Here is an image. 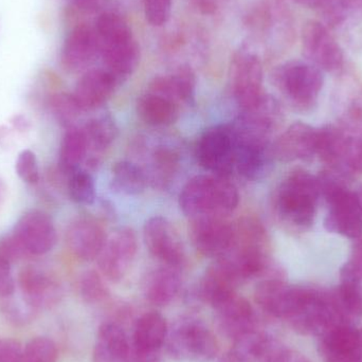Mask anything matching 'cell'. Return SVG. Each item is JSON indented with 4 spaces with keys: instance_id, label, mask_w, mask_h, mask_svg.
I'll return each mask as SVG.
<instances>
[{
    "instance_id": "cell-1",
    "label": "cell",
    "mask_w": 362,
    "mask_h": 362,
    "mask_svg": "<svg viewBox=\"0 0 362 362\" xmlns=\"http://www.w3.org/2000/svg\"><path fill=\"white\" fill-rule=\"evenodd\" d=\"M318 178L296 170L280 183L274 196V210L281 223L296 230L312 227L320 199Z\"/></svg>"
},
{
    "instance_id": "cell-2",
    "label": "cell",
    "mask_w": 362,
    "mask_h": 362,
    "mask_svg": "<svg viewBox=\"0 0 362 362\" xmlns=\"http://www.w3.org/2000/svg\"><path fill=\"white\" fill-rule=\"evenodd\" d=\"M240 195L228 177L200 175L183 187L180 196L181 210L189 218L218 217L226 218L238 206Z\"/></svg>"
},
{
    "instance_id": "cell-3",
    "label": "cell",
    "mask_w": 362,
    "mask_h": 362,
    "mask_svg": "<svg viewBox=\"0 0 362 362\" xmlns=\"http://www.w3.org/2000/svg\"><path fill=\"white\" fill-rule=\"evenodd\" d=\"M274 83L293 108L310 112L318 103L325 78L322 71L313 64L293 61L274 70Z\"/></svg>"
},
{
    "instance_id": "cell-4",
    "label": "cell",
    "mask_w": 362,
    "mask_h": 362,
    "mask_svg": "<svg viewBox=\"0 0 362 362\" xmlns=\"http://www.w3.org/2000/svg\"><path fill=\"white\" fill-rule=\"evenodd\" d=\"M167 350L175 361L206 362L216 356L218 344L202 321L185 318L178 321L168 335Z\"/></svg>"
},
{
    "instance_id": "cell-5",
    "label": "cell",
    "mask_w": 362,
    "mask_h": 362,
    "mask_svg": "<svg viewBox=\"0 0 362 362\" xmlns=\"http://www.w3.org/2000/svg\"><path fill=\"white\" fill-rule=\"evenodd\" d=\"M236 141L231 125H219L202 134L196 146V158L206 171L229 177L235 170Z\"/></svg>"
},
{
    "instance_id": "cell-6",
    "label": "cell",
    "mask_w": 362,
    "mask_h": 362,
    "mask_svg": "<svg viewBox=\"0 0 362 362\" xmlns=\"http://www.w3.org/2000/svg\"><path fill=\"white\" fill-rule=\"evenodd\" d=\"M308 287L287 284L282 278L264 279L255 288V302L265 314L288 321L299 310Z\"/></svg>"
},
{
    "instance_id": "cell-7",
    "label": "cell",
    "mask_w": 362,
    "mask_h": 362,
    "mask_svg": "<svg viewBox=\"0 0 362 362\" xmlns=\"http://www.w3.org/2000/svg\"><path fill=\"white\" fill-rule=\"evenodd\" d=\"M323 198L329 206L325 218L327 231L351 240L362 235V210L348 185L338 187Z\"/></svg>"
},
{
    "instance_id": "cell-8",
    "label": "cell",
    "mask_w": 362,
    "mask_h": 362,
    "mask_svg": "<svg viewBox=\"0 0 362 362\" xmlns=\"http://www.w3.org/2000/svg\"><path fill=\"white\" fill-rule=\"evenodd\" d=\"M23 255H42L52 250L57 234L52 219L45 212H25L15 223L12 233Z\"/></svg>"
},
{
    "instance_id": "cell-9",
    "label": "cell",
    "mask_w": 362,
    "mask_h": 362,
    "mask_svg": "<svg viewBox=\"0 0 362 362\" xmlns=\"http://www.w3.org/2000/svg\"><path fill=\"white\" fill-rule=\"evenodd\" d=\"M138 251V240L131 228H120L115 231L98 257V264L102 274L112 282L122 280Z\"/></svg>"
},
{
    "instance_id": "cell-10",
    "label": "cell",
    "mask_w": 362,
    "mask_h": 362,
    "mask_svg": "<svg viewBox=\"0 0 362 362\" xmlns=\"http://www.w3.org/2000/svg\"><path fill=\"white\" fill-rule=\"evenodd\" d=\"M302 44L304 55L321 71L337 72L344 67L342 49L319 21H310L304 25Z\"/></svg>"
},
{
    "instance_id": "cell-11",
    "label": "cell",
    "mask_w": 362,
    "mask_h": 362,
    "mask_svg": "<svg viewBox=\"0 0 362 362\" xmlns=\"http://www.w3.org/2000/svg\"><path fill=\"white\" fill-rule=\"evenodd\" d=\"M189 238L196 250L206 257L219 259L229 252L234 238V226L218 217L191 219Z\"/></svg>"
},
{
    "instance_id": "cell-12",
    "label": "cell",
    "mask_w": 362,
    "mask_h": 362,
    "mask_svg": "<svg viewBox=\"0 0 362 362\" xmlns=\"http://www.w3.org/2000/svg\"><path fill=\"white\" fill-rule=\"evenodd\" d=\"M232 90L242 110L252 107L264 95L263 67L257 55L240 52L232 63Z\"/></svg>"
},
{
    "instance_id": "cell-13",
    "label": "cell",
    "mask_w": 362,
    "mask_h": 362,
    "mask_svg": "<svg viewBox=\"0 0 362 362\" xmlns=\"http://www.w3.org/2000/svg\"><path fill=\"white\" fill-rule=\"evenodd\" d=\"M144 242L148 251L167 266L180 268L185 262V248L175 228L167 218L155 216L144 225Z\"/></svg>"
},
{
    "instance_id": "cell-14",
    "label": "cell",
    "mask_w": 362,
    "mask_h": 362,
    "mask_svg": "<svg viewBox=\"0 0 362 362\" xmlns=\"http://www.w3.org/2000/svg\"><path fill=\"white\" fill-rule=\"evenodd\" d=\"M318 129L304 122L291 124L272 144V154L282 163L310 160L317 156Z\"/></svg>"
},
{
    "instance_id": "cell-15",
    "label": "cell",
    "mask_w": 362,
    "mask_h": 362,
    "mask_svg": "<svg viewBox=\"0 0 362 362\" xmlns=\"http://www.w3.org/2000/svg\"><path fill=\"white\" fill-rule=\"evenodd\" d=\"M212 308L221 333L232 340L240 334L257 327V316L252 306L236 291L219 299Z\"/></svg>"
},
{
    "instance_id": "cell-16",
    "label": "cell",
    "mask_w": 362,
    "mask_h": 362,
    "mask_svg": "<svg viewBox=\"0 0 362 362\" xmlns=\"http://www.w3.org/2000/svg\"><path fill=\"white\" fill-rule=\"evenodd\" d=\"M234 136L236 171L247 180H261L269 172L272 159H274L270 140L245 137L235 132Z\"/></svg>"
},
{
    "instance_id": "cell-17",
    "label": "cell",
    "mask_w": 362,
    "mask_h": 362,
    "mask_svg": "<svg viewBox=\"0 0 362 362\" xmlns=\"http://www.w3.org/2000/svg\"><path fill=\"white\" fill-rule=\"evenodd\" d=\"M168 335L169 331L165 319L156 312L146 313L136 322L129 357L159 358Z\"/></svg>"
},
{
    "instance_id": "cell-18",
    "label": "cell",
    "mask_w": 362,
    "mask_h": 362,
    "mask_svg": "<svg viewBox=\"0 0 362 362\" xmlns=\"http://www.w3.org/2000/svg\"><path fill=\"white\" fill-rule=\"evenodd\" d=\"M66 242L74 257L83 261H93L101 253L106 236L103 228L97 221L80 218L68 228Z\"/></svg>"
},
{
    "instance_id": "cell-19",
    "label": "cell",
    "mask_w": 362,
    "mask_h": 362,
    "mask_svg": "<svg viewBox=\"0 0 362 362\" xmlns=\"http://www.w3.org/2000/svg\"><path fill=\"white\" fill-rule=\"evenodd\" d=\"M100 51L99 36L88 25L74 28L62 50V64L70 71L84 69Z\"/></svg>"
},
{
    "instance_id": "cell-20",
    "label": "cell",
    "mask_w": 362,
    "mask_h": 362,
    "mask_svg": "<svg viewBox=\"0 0 362 362\" xmlns=\"http://www.w3.org/2000/svg\"><path fill=\"white\" fill-rule=\"evenodd\" d=\"M19 286L31 308H50L61 297L59 283L38 268L27 267L21 270Z\"/></svg>"
},
{
    "instance_id": "cell-21",
    "label": "cell",
    "mask_w": 362,
    "mask_h": 362,
    "mask_svg": "<svg viewBox=\"0 0 362 362\" xmlns=\"http://www.w3.org/2000/svg\"><path fill=\"white\" fill-rule=\"evenodd\" d=\"M118 80L106 69L86 72L76 84L74 97L83 110L100 107L112 97Z\"/></svg>"
},
{
    "instance_id": "cell-22",
    "label": "cell",
    "mask_w": 362,
    "mask_h": 362,
    "mask_svg": "<svg viewBox=\"0 0 362 362\" xmlns=\"http://www.w3.org/2000/svg\"><path fill=\"white\" fill-rule=\"evenodd\" d=\"M321 353L325 361L362 354V329L350 323H338L321 335Z\"/></svg>"
},
{
    "instance_id": "cell-23",
    "label": "cell",
    "mask_w": 362,
    "mask_h": 362,
    "mask_svg": "<svg viewBox=\"0 0 362 362\" xmlns=\"http://www.w3.org/2000/svg\"><path fill=\"white\" fill-rule=\"evenodd\" d=\"M131 344L124 329L116 322L100 327L93 351V362H129Z\"/></svg>"
},
{
    "instance_id": "cell-24",
    "label": "cell",
    "mask_w": 362,
    "mask_h": 362,
    "mask_svg": "<svg viewBox=\"0 0 362 362\" xmlns=\"http://www.w3.org/2000/svg\"><path fill=\"white\" fill-rule=\"evenodd\" d=\"M100 51L107 67L106 70H108L118 82L131 76L139 65V46L134 37L100 44Z\"/></svg>"
},
{
    "instance_id": "cell-25",
    "label": "cell",
    "mask_w": 362,
    "mask_h": 362,
    "mask_svg": "<svg viewBox=\"0 0 362 362\" xmlns=\"http://www.w3.org/2000/svg\"><path fill=\"white\" fill-rule=\"evenodd\" d=\"M182 285L178 268L165 266L146 276L144 283V297L156 306H165L177 297Z\"/></svg>"
},
{
    "instance_id": "cell-26",
    "label": "cell",
    "mask_w": 362,
    "mask_h": 362,
    "mask_svg": "<svg viewBox=\"0 0 362 362\" xmlns=\"http://www.w3.org/2000/svg\"><path fill=\"white\" fill-rule=\"evenodd\" d=\"M196 80L194 72L187 66H182L169 76H158L151 83L150 93L167 98L170 101L189 102L195 93Z\"/></svg>"
},
{
    "instance_id": "cell-27",
    "label": "cell",
    "mask_w": 362,
    "mask_h": 362,
    "mask_svg": "<svg viewBox=\"0 0 362 362\" xmlns=\"http://www.w3.org/2000/svg\"><path fill=\"white\" fill-rule=\"evenodd\" d=\"M329 297L340 322L353 325V321L361 318V284L341 280L334 291H329Z\"/></svg>"
},
{
    "instance_id": "cell-28",
    "label": "cell",
    "mask_w": 362,
    "mask_h": 362,
    "mask_svg": "<svg viewBox=\"0 0 362 362\" xmlns=\"http://www.w3.org/2000/svg\"><path fill=\"white\" fill-rule=\"evenodd\" d=\"M137 110L144 122L154 127L172 124L178 118L177 104L153 93H148L140 98Z\"/></svg>"
},
{
    "instance_id": "cell-29",
    "label": "cell",
    "mask_w": 362,
    "mask_h": 362,
    "mask_svg": "<svg viewBox=\"0 0 362 362\" xmlns=\"http://www.w3.org/2000/svg\"><path fill=\"white\" fill-rule=\"evenodd\" d=\"M274 344L261 329H249L233 339L231 353L240 362H259Z\"/></svg>"
},
{
    "instance_id": "cell-30",
    "label": "cell",
    "mask_w": 362,
    "mask_h": 362,
    "mask_svg": "<svg viewBox=\"0 0 362 362\" xmlns=\"http://www.w3.org/2000/svg\"><path fill=\"white\" fill-rule=\"evenodd\" d=\"M88 142L84 129L69 127L62 140L59 167L65 173H74L88 152Z\"/></svg>"
},
{
    "instance_id": "cell-31",
    "label": "cell",
    "mask_w": 362,
    "mask_h": 362,
    "mask_svg": "<svg viewBox=\"0 0 362 362\" xmlns=\"http://www.w3.org/2000/svg\"><path fill=\"white\" fill-rule=\"evenodd\" d=\"M148 178L135 163L121 161L112 168V187L115 192L125 195H137L146 189Z\"/></svg>"
},
{
    "instance_id": "cell-32",
    "label": "cell",
    "mask_w": 362,
    "mask_h": 362,
    "mask_svg": "<svg viewBox=\"0 0 362 362\" xmlns=\"http://www.w3.org/2000/svg\"><path fill=\"white\" fill-rule=\"evenodd\" d=\"M336 170L346 176L362 175V132L356 134L346 133L338 156Z\"/></svg>"
},
{
    "instance_id": "cell-33",
    "label": "cell",
    "mask_w": 362,
    "mask_h": 362,
    "mask_svg": "<svg viewBox=\"0 0 362 362\" xmlns=\"http://www.w3.org/2000/svg\"><path fill=\"white\" fill-rule=\"evenodd\" d=\"M89 150L98 154L106 150L118 135V127L110 116L100 117L87 123L84 127Z\"/></svg>"
},
{
    "instance_id": "cell-34",
    "label": "cell",
    "mask_w": 362,
    "mask_h": 362,
    "mask_svg": "<svg viewBox=\"0 0 362 362\" xmlns=\"http://www.w3.org/2000/svg\"><path fill=\"white\" fill-rule=\"evenodd\" d=\"M180 165V157L174 151L160 148L154 153L151 170V180L159 187L171 182Z\"/></svg>"
},
{
    "instance_id": "cell-35",
    "label": "cell",
    "mask_w": 362,
    "mask_h": 362,
    "mask_svg": "<svg viewBox=\"0 0 362 362\" xmlns=\"http://www.w3.org/2000/svg\"><path fill=\"white\" fill-rule=\"evenodd\" d=\"M97 33L100 44L133 38L129 23L115 13H104L98 18Z\"/></svg>"
},
{
    "instance_id": "cell-36",
    "label": "cell",
    "mask_w": 362,
    "mask_h": 362,
    "mask_svg": "<svg viewBox=\"0 0 362 362\" xmlns=\"http://www.w3.org/2000/svg\"><path fill=\"white\" fill-rule=\"evenodd\" d=\"M68 191H69L70 197L76 204L88 206L95 202V181L88 172L76 170L74 173L70 174Z\"/></svg>"
},
{
    "instance_id": "cell-37",
    "label": "cell",
    "mask_w": 362,
    "mask_h": 362,
    "mask_svg": "<svg viewBox=\"0 0 362 362\" xmlns=\"http://www.w3.org/2000/svg\"><path fill=\"white\" fill-rule=\"evenodd\" d=\"M78 291L82 299L89 304L101 303L110 297V291L103 279L95 270H88L82 274Z\"/></svg>"
},
{
    "instance_id": "cell-38",
    "label": "cell",
    "mask_w": 362,
    "mask_h": 362,
    "mask_svg": "<svg viewBox=\"0 0 362 362\" xmlns=\"http://www.w3.org/2000/svg\"><path fill=\"white\" fill-rule=\"evenodd\" d=\"M57 349L52 340L37 337L30 340L23 352L21 362H57Z\"/></svg>"
},
{
    "instance_id": "cell-39",
    "label": "cell",
    "mask_w": 362,
    "mask_h": 362,
    "mask_svg": "<svg viewBox=\"0 0 362 362\" xmlns=\"http://www.w3.org/2000/svg\"><path fill=\"white\" fill-rule=\"evenodd\" d=\"M53 112L57 116V120L69 127H74L72 123L78 119L81 112L84 110L78 105L74 95H67V93H59L55 95L52 99Z\"/></svg>"
},
{
    "instance_id": "cell-40",
    "label": "cell",
    "mask_w": 362,
    "mask_h": 362,
    "mask_svg": "<svg viewBox=\"0 0 362 362\" xmlns=\"http://www.w3.org/2000/svg\"><path fill=\"white\" fill-rule=\"evenodd\" d=\"M351 249L350 259L340 270L342 281L362 283V235L355 238Z\"/></svg>"
},
{
    "instance_id": "cell-41",
    "label": "cell",
    "mask_w": 362,
    "mask_h": 362,
    "mask_svg": "<svg viewBox=\"0 0 362 362\" xmlns=\"http://www.w3.org/2000/svg\"><path fill=\"white\" fill-rule=\"evenodd\" d=\"M16 173L21 180L29 185L40 181V168L36 155L32 151L25 150L18 155L16 160Z\"/></svg>"
},
{
    "instance_id": "cell-42",
    "label": "cell",
    "mask_w": 362,
    "mask_h": 362,
    "mask_svg": "<svg viewBox=\"0 0 362 362\" xmlns=\"http://www.w3.org/2000/svg\"><path fill=\"white\" fill-rule=\"evenodd\" d=\"M144 12L151 25L160 27L171 16L172 0H144Z\"/></svg>"
},
{
    "instance_id": "cell-43",
    "label": "cell",
    "mask_w": 362,
    "mask_h": 362,
    "mask_svg": "<svg viewBox=\"0 0 362 362\" xmlns=\"http://www.w3.org/2000/svg\"><path fill=\"white\" fill-rule=\"evenodd\" d=\"M259 362H310V361L302 353L283 348L274 341L272 348Z\"/></svg>"
},
{
    "instance_id": "cell-44",
    "label": "cell",
    "mask_w": 362,
    "mask_h": 362,
    "mask_svg": "<svg viewBox=\"0 0 362 362\" xmlns=\"http://www.w3.org/2000/svg\"><path fill=\"white\" fill-rule=\"evenodd\" d=\"M10 261L0 257V297H10L14 293L15 281Z\"/></svg>"
},
{
    "instance_id": "cell-45",
    "label": "cell",
    "mask_w": 362,
    "mask_h": 362,
    "mask_svg": "<svg viewBox=\"0 0 362 362\" xmlns=\"http://www.w3.org/2000/svg\"><path fill=\"white\" fill-rule=\"evenodd\" d=\"M23 348L16 340H0V362H21Z\"/></svg>"
},
{
    "instance_id": "cell-46",
    "label": "cell",
    "mask_w": 362,
    "mask_h": 362,
    "mask_svg": "<svg viewBox=\"0 0 362 362\" xmlns=\"http://www.w3.org/2000/svg\"><path fill=\"white\" fill-rule=\"evenodd\" d=\"M295 1L308 8H325L332 0H295Z\"/></svg>"
},
{
    "instance_id": "cell-47",
    "label": "cell",
    "mask_w": 362,
    "mask_h": 362,
    "mask_svg": "<svg viewBox=\"0 0 362 362\" xmlns=\"http://www.w3.org/2000/svg\"><path fill=\"white\" fill-rule=\"evenodd\" d=\"M325 362H362V354L355 356L341 357V358L327 359Z\"/></svg>"
},
{
    "instance_id": "cell-48",
    "label": "cell",
    "mask_w": 362,
    "mask_h": 362,
    "mask_svg": "<svg viewBox=\"0 0 362 362\" xmlns=\"http://www.w3.org/2000/svg\"><path fill=\"white\" fill-rule=\"evenodd\" d=\"M219 362H240L238 361V359L235 358V357L232 355V353H228V354H226L225 356L221 357V361Z\"/></svg>"
},
{
    "instance_id": "cell-49",
    "label": "cell",
    "mask_w": 362,
    "mask_h": 362,
    "mask_svg": "<svg viewBox=\"0 0 362 362\" xmlns=\"http://www.w3.org/2000/svg\"><path fill=\"white\" fill-rule=\"evenodd\" d=\"M355 196H356L357 202H358L359 206H361L362 210V185L357 189L356 192H354Z\"/></svg>"
},
{
    "instance_id": "cell-50",
    "label": "cell",
    "mask_w": 362,
    "mask_h": 362,
    "mask_svg": "<svg viewBox=\"0 0 362 362\" xmlns=\"http://www.w3.org/2000/svg\"><path fill=\"white\" fill-rule=\"evenodd\" d=\"M78 2V4L81 6H89V4H93V0H76Z\"/></svg>"
},
{
    "instance_id": "cell-51",
    "label": "cell",
    "mask_w": 362,
    "mask_h": 362,
    "mask_svg": "<svg viewBox=\"0 0 362 362\" xmlns=\"http://www.w3.org/2000/svg\"><path fill=\"white\" fill-rule=\"evenodd\" d=\"M348 1L349 4H350V6L351 4H357V6H361L362 8V0H348Z\"/></svg>"
}]
</instances>
